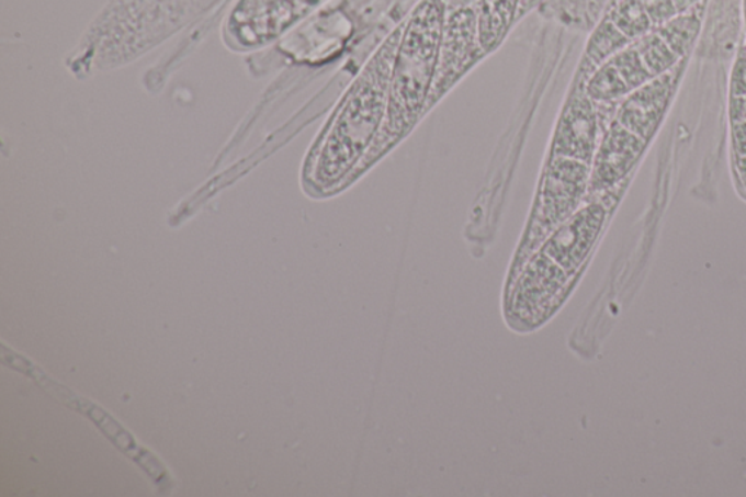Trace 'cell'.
<instances>
[{
	"label": "cell",
	"instance_id": "cell-1",
	"mask_svg": "<svg viewBox=\"0 0 746 497\" xmlns=\"http://www.w3.org/2000/svg\"><path fill=\"white\" fill-rule=\"evenodd\" d=\"M403 29L404 22L373 53L310 150L304 180L314 193L331 194L349 185L350 177L380 135Z\"/></svg>",
	"mask_w": 746,
	"mask_h": 497
},
{
	"label": "cell",
	"instance_id": "cell-2",
	"mask_svg": "<svg viewBox=\"0 0 746 497\" xmlns=\"http://www.w3.org/2000/svg\"><path fill=\"white\" fill-rule=\"evenodd\" d=\"M445 24L442 0H420L404 21L393 69H391L388 105L380 135L359 163L349 184L406 139L428 113L430 94L437 79Z\"/></svg>",
	"mask_w": 746,
	"mask_h": 497
},
{
	"label": "cell",
	"instance_id": "cell-3",
	"mask_svg": "<svg viewBox=\"0 0 746 497\" xmlns=\"http://www.w3.org/2000/svg\"><path fill=\"white\" fill-rule=\"evenodd\" d=\"M589 163L550 155L512 273L518 272L540 250L545 239L584 206L589 193Z\"/></svg>",
	"mask_w": 746,
	"mask_h": 497
},
{
	"label": "cell",
	"instance_id": "cell-4",
	"mask_svg": "<svg viewBox=\"0 0 746 497\" xmlns=\"http://www.w3.org/2000/svg\"><path fill=\"white\" fill-rule=\"evenodd\" d=\"M445 4V24L441 60L428 113L486 56L479 42V13L477 0H459Z\"/></svg>",
	"mask_w": 746,
	"mask_h": 497
},
{
	"label": "cell",
	"instance_id": "cell-5",
	"mask_svg": "<svg viewBox=\"0 0 746 497\" xmlns=\"http://www.w3.org/2000/svg\"><path fill=\"white\" fill-rule=\"evenodd\" d=\"M601 120L597 104L586 94L579 81L564 102L556 128H554L550 155L592 163L601 140Z\"/></svg>",
	"mask_w": 746,
	"mask_h": 497
},
{
	"label": "cell",
	"instance_id": "cell-6",
	"mask_svg": "<svg viewBox=\"0 0 746 497\" xmlns=\"http://www.w3.org/2000/svg\"><path fill=\"white\" fill-rule=\"evenodd\" d=\"M606 217L602 203H586L545 239L540 250L573 279L592 250Z\"/></svg>",
	"mask_w": 746,
	"mask_h": 497
},
{
	"label": "cell",
	"instance_id": "cell-7",
	"mask_svg": "<svg viewBox=\"0 0 746 497\" xmlns=\"http://www.w3.org/2000/svg\"><path fill=\"white\" fill-rule=\"evenodd\" d=\"M647 142L621 126L617 120L602 133L590 163L589 194L607 192L619 184L641 158Z\"/></svg>",
	"mask_w": 746,
	"mask_h": 497
},
{
	"label": "cell",
	"instance_id": "cell-8",
	"mask_svg": "<svg viewBox=\"0 0 746 497\" xmlns=\"http://www.w3.org/2000/svg\"><path fill=\"white\" fill-rule=\"evenodd\" d=\"M672 88L674 75L670 72L653 78L625 97L617 111V122L643 140L649 142L665 117Z\"/></svg>",
	"mask_w": 746,
	"mask_h": 497
},
{
	"label": "cell",
	"instance_id": "cell-9",
	"mask_svg": "<svg viewBox=\"0 0 746 497\" xmlns=\"http://www.w3.org/2000/svg\"><path fill=\"white\" fill-rule=\"evenodd\" d=\"M521 0H479V42L483 50L495 52L518 21Z\"/></svg>",
	"mask_w": 746,
	"mask_h": 497
},
{
	"label": "cell",
	"instance_id": "cell-10",
	"mask_svg": "<svg viewBox=\"0 0 746 497\" xmlns=\"http://www.w3.org/2000/svg\"><path fill=\"white\" fill-rule=\"evenodd\" d=\"M629 43L630 39L608 18H603L586 44L584 60L579 69L580 79L589 78L599 66L612 59L617 53L624 50Z\"/></svg>",
	"mask_w": 746,
	"mask_h": 497
},
{
	"label": "cell",
	"instance_id": "cell-11",
	"mask_svg": "<svg viewBox=\"0 0 746 497\" xmlns=\"http://www.w3.org/2000/svg\"><path fill=\"white\" fill-rule=\"evenodd\" d=\"M579 81L584 83L589 99L597 104H611L625 99L632 92L611 59L599 66L589 78Z\"/></svg>",
	"mask_w": 746,
	"mask_h": 497
},
{
	"label": "cell",
	"instance_id": "cell-12",
	"mask_svg": "<svg viewBox=\"0 0 746 497\" xmlns=\"http://www.w3.org/2000/svg\"><path fill=\"white\" fill-rule=\"evenodd\" d=\"M632 42L642 38L653 26L642 0H619L606 16Z\"/></svg>",
	"mask_w": 746,
	"mask_h": 497
},
{
	"label": "cell",
	"instance_id": "cell-13",
	"mask_svg": "<svg viewBox=\"0 0 746 497\" xmlns=\"http://www.w3.org/2000/svg\"><path fill=\"white\" fill-rule=\"evenodd\" d=\"M636 48L653 77L669 72L679 60V57L670 50L668 44L657 33L643 35L638 38Z\"/></svg>",
	"mask_w": 746,
	"mask_h": 497
},
{
	"label": "cell",
	"instance_id": "cell-14",
	"mask_svg": "<svg viewBox=\"0 0 746 497\" xmlns=\"http://www.w3.org/2000/svg\"><path fill=\"white\" fill-rule=\"evenodd\" d=\"M699 30V18L694 15H682L665 22L664 25H660V30L657 31V34L665 39V43L668 44L670 50L681 59L688 52V48H690L692 42H694Z\"/></svg>",
	"mask_w": 746,
	"mask_h": 497
},
{
	"label": "cell",
	"instance_id": "cell-15",
	"mask_svg": "<svg viewBox=\"0 0 746 497\" xmlns=\"http://www.w3.org/2000/svg\"><path fill=\"white\" fill-rule=\"evenodd\" d=\"M611 60L615 68L619 69L621 77L628 82L632 92L655 78L651 70L647 69L645 61L642 60L641 53H638L636 47H625L624 50L617 53Z\"/></svg>",
	"mask_w": 746,
	"mask_h": 497
},
{
	"label": "cell",
	"instance_id": "cell-16",
	"mask_svg": "<svg viewBox=\"0 0 746 497\" xmlns=\"http://www.w3.org/2000/svg\"><path fill=\"white\" fill-rule=\"evenodd\" d=\"M642 3L653 25H664L678 13L674 0H642Z\"/></svg>",
	"mask_w": 746,
	"mask_h": 497
},
{
	"label": "cell",
	"instance_id": "cell-17",
	"mask_svg": "<svg viewBox=\"0 0 746 497\" xmlns=\"http://www.w3.org/2000/svg\"><path fill=\"white\" fill-rule=\"evenodd\" d=\"M732 97L746 95V56H739L731 78Z\"/></svg>",
	"mask_w": 746,
	"mask_h": 497
},
{
	"label": "cell",
	"instance_id": "cell-18",
	"mask_svg": "<svg viewBox=\"0 0 746 497\" xmlns=\"http://www.w3.org/2000/svg\"><path fill=\"white\" fill-rule=\"evenodd\" d=\"M732 140H734L736 155L746 157V120L732 122Z\"/></svg>",
	"mask_w": 746,
	"mask_h": 497
},
{
	"label": "cell",
	"instance_id": "cell-19",
	"mask_svg": "<svg viewBox=\"0 0 746 497\" xmlns=\"http://www.w3.org/2000/svg\"><path fill=\"white\" fill-rule=\"evenodd\" d=\"M743 120H746V95L732 97L731 122H743Z\"/></svg>",
	"mask_w": 746,
	"mask_h": 497
},
{
	"label": "cell",
	"instance_id": "cell-20",
	"mask_svg": "<svg viewBox=\"0 0 746 497\" xmlns=\"http://www.w3.org/2000/svg\"><path fill=\"white\" fill-rule=\"evenodd\" d=\"M543 3L544 0H521L518 9V21L522 20V18L525 16L528 12L532 11V9L539 8L540 4Z\"/></svg>",
	"mask_w": 746,
	"mask_h": 497
},
{
	"label": "cell",
	"instance_id": "cell-21",
	"mask_svg": "<svg viewBox=\"0 0 746 497\" xmlns=\"http://www.w3.org/2000/svg\"><path fill=\"white\" fill-rule=\"evenodd\" d=\"M736 170H738L739 179L743 181L746 189V157H736Z\"/></svg>",
	"mask_w": 746,
	"mask_h": 497
},
{
	"label": "cell",
	"instance_id": "cell-22",
	"mask_svg": "<svg viewBox=\"0 0 746 497\" xmlns=\"http://www.w3.org/2000/svg\"><path fill=\"white\" fill-rule=\"evenodd\" d=\"M697 2V0H674L675 7H677V11H683V9H687L688 7H691L692 3Z\"/></svg>",
	"mask_w": 746,
	"mask_h": 497
}]
</instances>
